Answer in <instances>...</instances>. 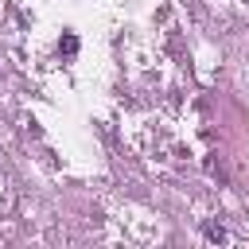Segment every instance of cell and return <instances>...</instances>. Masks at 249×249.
Returning <instances> with one entry per match:
<instances>
[{"mask_svg": "<svg viewBox=\"0 0 249 249\" xmlns=\"http://www.w3.org/2000/svg\"><path fill=\"white\" fill-rule=\"evenodd\" d=\"M202 233H206V241H214V245H222V241H226L222 222H206V226H202Z\"/></svg>", "mask_w": 249, "mask_h": 249, "instance_id": "6da1fadb", "label": "cell"}, {"mask_svg": "<svg viewBox=\"0 0 249 249\" xmlns=\"http://www.w3.org/2000/svg\"><path fill=\"white\" fill-rule=\"evenodd\" d=\"M58 47H62V51H66V54H74V51H78V39H74V35H66V39H62V43H58Z\"/></svg>", "mask_w": 249, "mask_h": 249, "instance_id": "7a4b0ae2", "label": "cell"}]
</instances>
